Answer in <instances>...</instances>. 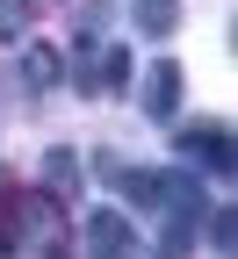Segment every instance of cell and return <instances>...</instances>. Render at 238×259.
<instances>
[{"mask_svg":"<svg viewBox=\"0 0 238 259\" xmlns=\"http://www.w3.org/2000/svg\"><path fill=\"white\" fill-rule=\"evenodd\" d=\"M138 252V231L116 209H87V259H130Z\"/></svg>","mask_w":238,"mask_h":259,"instance_id":"1","label":"cell"},{"mask_svg":"<svg viewBox=\"0 0 238 259\" xmlns=\"http://www.w3.org/2000/svg\"><path fill=\"white\" fill-rule=\"evenodd\" d=\"M181 151H188V158H210L217 180L231 173V137H224V122H195V130H181Z\"/></svg>","mask_w":238,"mask_h":259,"instance_id":"2","label":"cell"},{"mask_svg":"<svg viewBox=\"0 0 238 259\" xmlns=\"http://www.w3.org/2000/svg\"><path fill=\"white\" fill-rule=\"evenodd\" d=\"M145 108H152V115H174V108H181V65H174V58L145 65Z\"/></svg>","mask_w":238,"mask_h":259,"instance_id":"3","label":"cell"},{"mask_svg":"<svg viewBox=\"0 0 238 259\" xmlns=\"http://www.w3.org/2000/svg\"><path fill=\"white\" fill-rule=\"evenodd\" d=\"M51 79H58V51H51V44H29V58H22V87L44 94Z\"/></svg>","mask_w":238,"mask_h":259,"instance_id":"4","label":"cell"},{"mask_svg":"<svg viewBox=\"0 0 238 259\" xmlns=\"http://www.w3.org/2000/svg\"><path fill=\"white\" fill-rule=\"evenodd\" d=\"M73 180H80V158H73V151H51V158H44V187H51V194H73Z\"/></svg>","mask_w":238,"mask_h":259,"instance_id":"5","label":"cell"},{"mask_svg":"<svg viewBox=\"0 0 238 259\" xmlns=\"http://www.w3.org/2000/svg\"><path fill=\"white\" fill-rule=\"evenodd\" d=\"M29 15H37L29 0H0V44H22L29 36Z\"/></svg>","mask_w":238,"mask_h":259,"instance_id":"6","label":"cell"},{"mask_svg":"<svg viewBox=\"0 0 238 259\" xmlns=\"http://www.w3.org/2000/svg\"><path fill=\"white\" fill-rule=\"evenodd\" d=\"M116 180H123V194H130L138 209H159V194H166V187H159V173H116Z\"/></svg>","mask_w":238,"mask_h":259,"instance_id":"7","label":"cell"},{"mask_svg":"<svg viewBox=\"0 0 238 259\" xmlns=\"http://www.w3.org/2000/svg\"><path fill=\"white\" fill-rule=\"evenodd\" d=\"M138 22L152 29V36H174V22H181V15H174V0H138Z\"/></svg>","mask_w":238,"mask_h":259,"instance_id":"8","label":"cell"},{"mask_svg":"<svg viewBox=\"0 0 238 259\" xmlns=\"http://www.w3.org/2000/svg\"><path fill=\"white\" fill-rule=\"evenodd\" d=\"M231 238H238V223H231V209H217V216H210V252L231 259Z\"/></svg>","mask_w":238,"mask_h":259,"instance_id":"9","label":"cell"},{"mask_svg":"<svg viewBox=\"0 0 238 259\" xmlns=\"http://www.w3.org/2000/svg\"><path fill=\"white\" fill-rule=\"evenodd\" d=\"M37 259H73V245H44V252H37Z\"/></svg>","mask_w":238,"mask_h":259,"instance_id":"10","label":"cell"}]
</instances>
